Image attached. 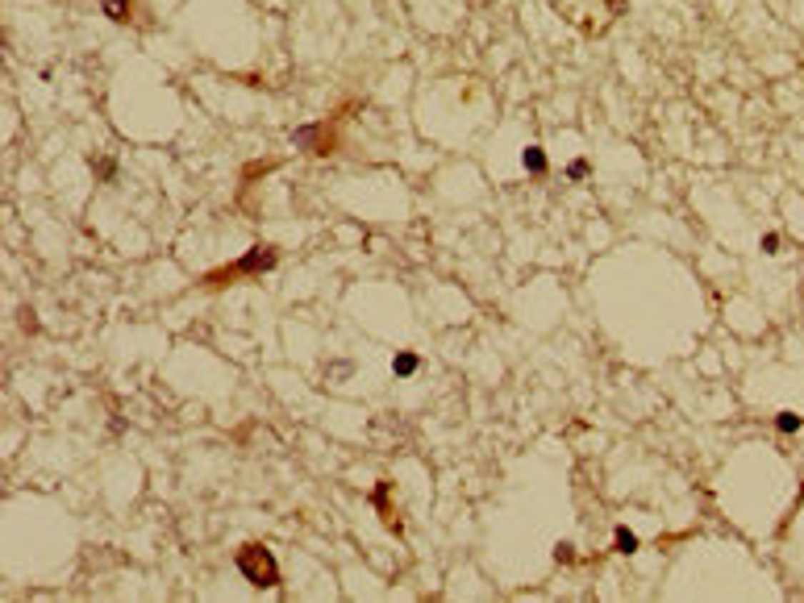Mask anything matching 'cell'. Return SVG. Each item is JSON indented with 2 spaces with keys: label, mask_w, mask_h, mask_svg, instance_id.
I'll use <instances>...</instances> for the list:
<instances>
[{
  "label": "cell",
  "mask_w": 804,
  "mask_h": 603,
  "mask_svg": "<svg viewBox=\"0 0 804 603\" xmlns=\"http://www.w3.org/2000/svg\"><path fill=\"white\" fill-rule=\"evenodd\" d=\"M92 171H96V179H113L117 175V158H96Z\"/></svg>",
  "instance_id": "obj_8"
},
{
  "label": "cell",
  "mask_w": 804,
  "mask_h": 603,
  "mask_svg": "<svg viewBox=\"0 0 804 603\" xmlns=\"http://www.w3.org/2000/svg\"><path fill=\"white\" fill-rule=\"evenodd\" d=\"M521 163H525V171H530V175H546V150H542V146H525Z\"/></svg>",
  "instance_id": "obj_4"
},
{
  "label": "cell",
  "mask_w": 804,
  "mask_h": 603,
  "mask_svg": "<svg viewBox=\"0 0 804 603\" xmlns=\"http://www.w3.org/2000/svg\"><path fill=\"white\" fill-rule=\"evenodd\" d=\"M775 425H780V433H796V429H800V416H796V412H783Z\"/></svg>",
  "instance_id": "obj_10"
},
{
  "label": "cell",
  "mask_w": 804,
  "mask_h": 603,
  "mask_svg": "<svg viewBox=\"0 0 804 603\" xmlns=\"http://www.w3.org/2000/svg\"><path fill=\"white\" fill-rule=\"evenodd\" d=\"M417 366H421V358H417V354H396V358H392V370H396L400 379L417 375Z\"/></svg>",
  "instance_id": "obj_5"
},
{
  "label": "cell",
  "mask_w": 804,
  "mask_h": 603,
  "mask_svg": "<svg viewBox=\"0 0 804 603\" xmlns=\"http://www.w3.org/2000/svg\"><path fill=\"white\" fill-rule=\"evenodd\" d=\"M346 113H350V108H346ZM346 113H342V117L334 113L329 121H317V125H300V129H296V146L309 150V154H321V158L334 154L342 146V121H346Z\"/></svg>",
  "instance_id": "obj_3"
},
{
  "label": "cell",
  "mask_w": 804,
  "mask_h": 603,
  "mask_svg": "<svg viewBox=\"0 0 804 603\" xmlns=\"http://www.w3.org/2000/svg\"><path fill=\"white\" fill-rule=\"evenodd\" d=\"M388 495H392V487H388V482H379V487H375V507L384 512V520H388L392 529H396V520H392V500H388Z\"/></svg>",
  "instance_id": "obj_7"
},
{
  "label": "cell",
  "mask_w": 804,
  "mask_h": 603,
  "mask_svg": "<svg viewBox=\"0 0 804 603\" xmlns=\"http://www.w3.org/2000/svg\"><path fill=\"white\" fill-rule=\"evenodd\" d=\"M238 570L246 574V582H254V587H279V562H275V554H271L267 545H259V541H250V545H242L238 549Z\"/></svg>",
  "instance_id": "obj_2"
},
{
  "label": "cell",
  "mask_w": 804,
  "mask_h": 603,
  "mask_svg": "<svg viewBox=\"0 0 804 603\" xmlns=\"http://www.w3.org/2000/svg\"><path fill=\"white\" fill-rule=\"evenodd\" d=\"M617 549H621V554H634V549H637V537L630 529H617Z\"/></svg>",
  "instance_id": "obj_9"
},
{
  "label": "cell",
  "mask_w": 804,
  "mask_h": 603,
  "mask_svg": "<svg viewBox=\"0 0 804 603\" xmlns=\"http://www.w3.org/2000/svg\"><path fill=\"white\" fill-rule=\"evenodd\" d=\"M275 263H279V250H275V245H250L242 258H234V263H225V266H217V270H209V275H200L196 288L200 291H221V288H229V283H238V279L267 275Z\"/></svg>",
  "instance_id": "obj_1"
},
{
  "label": "cell",
  "mask_w": 804,
  "mask_h": 603,
  "mask_svg": "<svg viewBox=\"0 0 804 603\" xmlns=\"http://www.w3.org/2000/svg\"><path fill=\"white\" fill-rule=\"evenodd\" d=\"M763 250H767V254H775V250H780V238H775V233H767V238H763Z\"/></svg>",
  "instance_id": "obj_12"
},
{
  "label": "cell",
  "mask_w": 804,
  "mask_h": 603,
  "mask_svg": "<svg viewBox=\"0 0 804 603\" xmlns=\"http://www.w3.org/2000/svg\"><path fill=\"white\" fill-rule=\"evenodd\" d=\"M100 9H104V17H113V21H129V0H100Z\"/></svg>",
  "instance_id": "obj_6"
},
{
  "label": "cell",
  "mask_w": 804,
  "mask_h": 603,
  "mask_svg": "<svg viewBox=\"0 0 804 603\" xmlns=\"http://www.w3.org/2000/svg\"><path fill=\"white\" fill-rule=\"evenodd\" d=\"M800 500H804V487H800Z\"/></svg>",
  "instance_id": "obj_13"
},
{
  "label": "cell",
  "mask_w": 804,
  "mask_h": 603,
  "mask_svg": "<svg viewBox=\"0 0 804 603\" xmlns=\"http://www.w3.org/2000/svg\"><path fill=\"white\" fill-rule=\"evenodd\" d=\"M587 175V158H575L571 167H567V179H584Z\"/></svg>",
  "instance_id": "obj_11"
}]
</instances>
